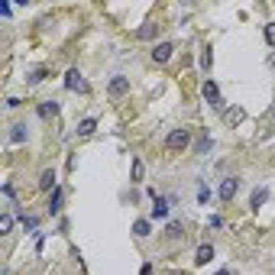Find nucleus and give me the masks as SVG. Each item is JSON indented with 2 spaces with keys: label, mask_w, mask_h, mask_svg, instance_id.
<instances>
[{
  "label": "nucleus",
  "mask_w": 275,
  "mask_h": 275,
  "mask_svg": "<svg viewBox=\"0 0 275 275\" xmlns=\"http://www.w3.org/2000/svg\"><path fill=\"white\" fill-rule=\"evenodd\" d=\"M188 146H191V130L188 127H178V130H172L165 136V149H168V152H185Z\"/></svg>",
  "instance_id": "nucleus-1"
},
{
  "label": "nucleus",
  "mask_w": 275,
  "mask_h": 275,
  "mask_svg": "<svg viewBox=\"0 0 275 275\" xmlns=\"http://www.w3.org/2000/svg\"><path fill=\"white\" fill-rule=\"evenodd\" d=\"M65 87H68V91H75V94H87V91H91L87 81H84V75L78 72V68H68V72H65Z\"/></svg>",
  "instance_id": "nucleus-2"
},
{
  "label": "nucleus",
  "mask_w": 275,
  "mask_h": 275,
  "mask_svg": "<svg viewBox=\"0 0 275 275\" xmlns=\"http://www.w3.org/2000/svg\"><path fill=\"white\" fill-rule=\"evenodd\" d=\"M107 94H110V101H123V97L130 94V78H123V75H113V78H110V87H107Z\"/></svg>",
  "instance_id": "nucleus-3"
},
{
  "label": "nucleus",
  "mask_w": 275,
  "mask_h": 275,
  "mask_svg": "<svg viewBox=\"0 0 275 275\" xmlns=\"http://www.w3.org/2000/svg\"><path fill=\"white\" fill-rule=\"evenodd\" d=\"M204 97H207V104H210V107H214V110H220V113L227 110L224 97H220V87H217L214 81H210V78H207V81H204Z\"/></svg>",
  "instance_id": "nucleus-4"
},
{
  "label": "nucleus",
  "mask_w": 275,
  "mask_h": 275,
  "mask_svg": "<svg viewBox=\"0 0 275 275\" xmlns=\"http://www.w3.org/2000/svg\"><path fill=\"white\" fill-rule=\"evenodd\" d=\"M236 191H239V178H236V175H230V178L220 181V201H224V204L233 201V198H236Z\"/></svg>",
  "instance_id": "nucleus-5"
},
{
  "label": "nucleus",
  "mask_w": 275,
  "mask_h": 275,
  "mask_svg": "<svg viewBox=\"0 0 275 275\" xmlns=\"http://www.w3.org/2000/svg\"><path fill=\"white\" fill-rule=\"evenodd\" d=\"M172 55H175V46H172V42H159V46L152 49V62H156V65H165Z\"/></svg>",
  "instance_id": "nucleus-6"
},
{
  "label": "nucleus",
  "mask_w": 275,
  "mask_h": 275,
  "mask_svg": "<svg viewBox=\"0 0 275 275\" xmlns=\"http://www.w3.org/2000/svg\"><path fill=\"white\" fill-rule=\"evenodd\" d=\"M152 220H165L168 214H172V201H165V198H152Z\"/></svg>",
  "instance_id": "nucleus-7"
},
{
  "label": "nucleus",
  "mask_w": 275,
  "mask_h": 275,
  "mask_svg": "<svg viewBox=\"0 0 275 275\" xmlns=\"http://www.w3.org/2000/svg\"><path fill=\"white\" fill-rule=\"evenodd\" d=\"M62 204H65V188L58 185V188L49 194V214H62Z\"/></svg>",
  "instance_id": "nucleus-8"
},
{
  "label": "nucleus",
  "mask_w": 275,
  "mask_h": 275,
  "mask_svg": "<svg viewBox=\"0 0 275 275\" xmlns=\"http://www.w3.org/2000/svg\"><path fill=\"white\" fill-rule=\"evenodd\" d=\"M210 259H214V246H210V243H201L198 253H194V265H207Z\"/></svg>",
  "instance_id": "nucleus-9"
},
{
  "label": "nucleus",
  "mask_w": 275,
  "mask_h": 275,
  "mask_svg": "<svg viewBox=\"0 0 275 275\" xmlns=\"http://www.w3.org/2000/svg\"><path fill=\"white\" fill-rule=\"evenodd\" d=\"M55 188H58V181H55V172H52V168H46V172L39 175V191H49V194H52Z\"/></svg>",
  "instance_id": "nucleus-10"
},
{
  "label": "nucleus",
  "mask_w": 275,
  "mask_h": 275,
  "mask_svg": "<svg viewBox=\"0 0 275 275\" xmlns=\"http://www.w3.org/2000/svg\"><path fill=\"white\" fill-rule=\"evenodd\" d=\"M224 120L230 123V127H239V123L246 120V110H243V107H227V110H224Z\"/></svg>",
  "instance_id": "nucleus-11"
},
{
  "label": "nucleus",
  "mask_w": 275,
  "mask_h": 275,
  "mask_svg": "<svg viewBox=\"0 0 275 275\" xmlns=\"http://www.w3.org/2000/svg\"><path fill=\"white\" fill-rule=\"evenodd\" d=\"M39 117L42 120H55L58 117V101H42L39 104Z\"/></svg>",
  "instance_id": "nucleus-12"
},
{
  "label": "nucleus",
  "mask_w": 275,
  "mask_h": 275,
  "mask_svg": "<svg viewBox=\"0 0 275 275\" xmlns=\"http://www.w3.org/2000/svg\"><path fill=\"white\" fill-rule=\"evenodd\" d=\"M210 146H214V139H210L207 133H201V136H198V143H194V149H191V152H194V156H204V152H207Z\"/></svg>",
  "instance_id": "nucleus-13"
},
{
  "label": "nucleus",
  "mask_w": 275,
  "mask_h": 275,
  "mask_svg": "<svg viewBox=\"0 0 275 275\" xmlns=\"http://www.w3.org/2000/svg\"><path fill=\"white\" fill-rule=\"evenodd\" d=\"M149 233H152V224H149V220H136V224H133V236L136 239H146Z\"/></svg>",
  "instance_id": "nucleus-14"
},
{
  "label": "nucleus",
  "mask_w": 275,
  "mask_h": 275,
  "mask_svg": "<svg viewBox=\"0 0 275 275\" xmlns=\"http://www.w3.org/2000/svg\"><path fill=\"white\" fill-rule=\"evenodd\" d=\"M10 143H26V123H13L10 127Z\"/></svg>",
  "instance_id": "nucleus-15"
},
{
  "label": "nucleus",
  "mask_w": 275,
  "mask_h": 275,
  "mask_svg": "<svg viewBox=\"0 0 275 275\" xmlns=\"http://www.w3.org/2000/svg\"><path fill=\"white\" fill-rule=\"evenodd\" d=\"M265 198H269V188H256V191H253V198H250V207H253V210H259L262 204H265Z\"/></svg>",
  "instance_id": "nucleus-16"
},
{
  "label": "nucleus",
  "mask_w": 275,
  "mask_h": 275,
  "mask_svg": "<svg viewBox=\"0 0 275 275\" xmlns=\"http://www.w3.org/2000/svg\"><path fill=\"white\" fill-rule=\"evenodd\" d=\"M156 33H159V26H152V23H146V26H139L136 29V39H156Z\"/></svg>",
  "instance_id": "nucleus-17"
},
{
  "label": "nucleus",
  "mask_w": 275,
  "mask_h": 275,
  "mask_svg": "<svg viewBox=\"0 0 275 275\" xmlns=\"http://www.w3.org/2000/svg\"><path fill=\"white\" fill-rule=\"evenodd\" d=\"M165 236H168V239H185V227L178 224V220H172L168 230H165Z\"/></svg>",
  "instance_id": "nucleus-18"
},
{
  "label": "nucleus",
  "mask_w": 275,
  "mask_h": 275,
  "mask_svg": "<svg viewBox=\"0 0 275 275\" xmlns=\"http://www.w3.org/2000/svg\"><path fill=\"white\" fill-rule=\"evenodd\" d=\"M146 178V165H143V159H133V181H143Z\"/></svg>",
  "instance_id": "nucleus-19"
},
{
  "label": "nucleus",
  "mask_w": 275,
  "mask_h": 275,
  "mask_svg": "<svg viewBox=\"0 0 275 275\" xmlns=\"http://www.w3.org/2000/svg\"><path fill=\"white\" fill-rule=\"evenodd\" d=\"M97 130V120L91 117V120H81V123H78V136H91V133Z\"/></svg>",
  "instance_id": "nucleus-20"
},
{
  "label": "nucleus",
  "mask_w": 275,
  "mask_h": 275,
  "mask_svg": "<svg viewBox=\"0 0 275 275\" xmlns=\"http://www.w3.org/2000/svg\"><path fill=\"white\" fill-rule=\"evenodd\" d=\"M46 75H49V68H33V72L26 75V81H29V84H39V81H46Z\"/></svg>",
  "instance_id": "nucleus-21"
},
{
  "label": "nucleus",
  "mask_w": 275,
  "mask_h": 275,
  "mask_svg": "<svg viewBox=\"0 0 275 275\" xmlns=\"http://www.w3.org/2000/svg\"><path fill=\"white\" fill-rule=\"evenodd\" d=\"M10 230H13V214L4 210V217H0V233H10Z\"/></svg>",
  "instance_id": "nucleus-22"
},
{
  "label": "nucleus",
  "mask_w": 275,
  "mask_h": 275,
  "mask_svg": "<svg viewBox=\"0 0 275 275\" xmlns=\"http://www.w3.org/2000/svg\"><path fill=\"white\" fill-rule=\"evenodd\" d=\"M201 65L210 72V65H214V55H210V49H204V52H201Z\"/></svg>",
  "instance_id": "nucleus-23"
},
{
  "label": "nucleus",
  "mask_w": 275,
  "mask_h": 275,
  "mask_svg": "<svg viewBox=\"0 0 275 275\" xmlns=\"http://www.w3.org/2000/svg\"><path fill=\"white\" fill-rule=\"evenodd\" d=\"M265 42H269V46H275V23L265 26Z\"/></svg>",
  "instance_id": "nucleus-24"
},
{
  "label": "nucleus",
  "mask_w": 275,
  "mask_h": 275,
  "mask_svg": "<svg viewBox=\"0 0 275 275\" xmlns=\"http://www.w3.org/2000/svg\"><path fill=\"white\" fill-rule=\"evenodd\" d=\"M198 201H201V204H207V201H210V191H207V188H204V185H201V188H198Z\"/></svg>",
  "instance_id": "nucleus-25"
},
{
  "label": "nucleus",
  "mask_w": 275,
  "mask_h": 275,
  "mask_svg": "<svg viewBox=\"0 0 275 275\" xmlns=\"http://www.w3.org/2000/svg\"><path fill=\"white\" fill-rule=\"evenodd\" d=\"M36 224H39L36 217H26V220H23V227H26V230H36Z\"/></svg>",
  "instance_id": "nucleus-26"
},
{
  "label": "nucleus",
  "mask_w": 275,
  "mask_h": 275,
  "mask_svg": "<svg viewBox=\"0 0 275 275\" xmlns=\"http://www.w3.org/2000/svg\"><path fill=\"white\" fill-rule=\"evenodd\" d=\"M139 275H152V262H146V265H143V272H139Z\"/></svg>",
  "instance_id": "nucleus-27"
},
{
  "label": "nucleus",
  "mask_w": 275,
  "mask_h": 275,
  "mask_svg": "<svg viewBox=\"0 0 275 275\" xmlns=\"http://www.w3.org/2000/svg\"><path fill=\"white\" fill-rule=\"evenodd\" d=\"M214 275H230V272H227V269H220V272H214Z\"/></svg>",
  "instance_id": "nucleus-28"
},
{
  "label": "nucleus",
  "mask_w": 275,
  "mask_h": 275,
  "mask_svg": "<svg viewBox=\"0 0 275 275\" xmlns=\"http://www.w3.org/2000/svg\"><path fill=\"white\" fill-rule=\"evenodd\" d=\"M272 117H275V107H272Z\"/></svg>",
  "instance_id": "nucleus-29"
}]
</instances>
